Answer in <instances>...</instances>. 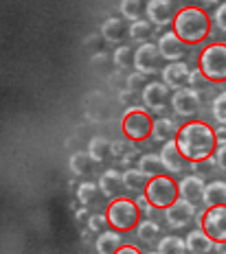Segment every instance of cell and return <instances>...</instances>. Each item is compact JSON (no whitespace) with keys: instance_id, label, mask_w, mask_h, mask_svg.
I'll return each instance as SVG.
<instances>
[{"instance_id":"1","label":"cell","mask_w":226,"mask_h":254,"mask_svg":"<svg viewBox=\"0 0 226 254\" xmlns=\"http://www.w3.org/2000/svg\"><path fill=\"white\" fill-rule=\"evenodd\" d=\"M176 145L180 153L189 162H200L213 158L215 149H218V136H215V127H211L204 121H187L185 125L178 127L176 134Z\"/></svg>"},{"instance_id":"2","label":"cell","mask_w":226,"mask_h":254,"mask_svg":"<svg viewBox=\"0 0 226 254\" xmlns=\"http://www.w3.org/2000/svg\"><path fill=\"white\" fill-rule=\"evenodd\" d=\"M171 26V31L182 40L185 46H198L211 35L213 20L202 7L189 4V7H182L176 11Z\"/></svg>"},{"instance_id":"3","label":"cell","mask_w":226,"mask_h":254,"mask_svg":"<svg viewBox=\"0 0 226 254\" xmlns=\"http://www.w3.org/2000/svg\"><path fill=\"white\" fill-rule=\"evenodd\" d=\"M198 68L211 83L226 81V42H211L198 55Z\"/></svg>"},{"instance_id":"4","label":"cell","mask_w":226,"mask_h":254,"mask_svg":"<svg viewBox=\"0 0 226 254\" xmlns=\"http://www.w3.org/2000/svg\"><path fill=\"white\" fill-rule=\"evenodd\" d=\"M151 129H154V119H151L150 110L132 105L123 112L121 119V131L130 142H143L151 138Z\"/></svg>"},{"instance_id":"5","label":"cell","mask_w":226,"mask_h":254,"mask_svg":"<svg viewBox=\"0 0 226 254\" xmlns=\"http://www.w3.org/2000/svg\"><path fill=\"white\" fill-rule=\"evenodd\" d=\"M106 217H108V226L119 232H130L136 230L141 221V210L136 206L134 199L130 197H114L106 208Z\"/></svg>"},{"instance_id":"6","label":"cell","mask_w":226,"mask_h":254,"mask_svg":"<svg viewBox=\"0 0 226 254\" xmlns=\"http://www.w3.org/2000/svg\"><path fill=\"white\" fill-rule=\"evenodd\" d=\"M143 195L150 199L154 208H160V210H165L167 206H171L180 197V193H178V182L171 176H165V173H160V176H156V178H150Z\"/></svg>"},{"instance_id":"7","label":"cell","mask_w":226,"mask_h":254,"mask_svg":"<svg viewBox=\"0 0 226 254\" xmlns=\"http://www.w3.org/2000/svg\"><path fill=\"white\" fill-rule=\"evenodd\" d=\"M196 219L200 228L207 232L215 243L226 241V204L207 206L202 213L196 215Z\"/></svg>"},{"instance_id":"8","label":"cell","mask_w":226,"mask_h":254,"mask_svg":"<svg viewBox=\"0 0 226 254\" xmlns=\"http://www.w3.org/2000/svg\"><path fill=\"white\" fill-rule=\"evenodd\" d=\"M200 105H202V97H200V92L191 86L176 90L173 97H171L173 112H176L178 116H182V119H191V116H196L200 112Z\"/></svg>"},{"instance_id":"9","label":"cell","mask_w":226,"mask_h":254,"mask_svg":"<svg viewBox=\"0 0 226 254\" xmlns=\"http://www.w3.org/2000/svg\"><path fill=\"white\" fill-rule=\"evenodd\" d=\"M160 51L151 42H143L139 49L134 51V70L143 72V75H154L160 70Z\"/></svg>"},{"instance_id":"10","label":"cell","mask_w":226,"mask_h":254,"mask_svg":"<svg viewBox=\"0 0 226 254\" xmlns=\"http://www.w3.org/2000/svg\"><path fill=\"white\" fill-rule=\"evenodd\" d=\"M165 219L169 224V228H185V226L191 224V219H196V206L187 199L178 197L171 206L165 208Z\"/></svg>"},{"instance_id":"11","label":"cell","mask_w":226,"mask_h":254,"mask_svg":"<svg viewBox=\"0 0 226 254\" xmlns=\"http://www.w3.org/2000/svg\"><path fill=\"white\" fill-rule=\"evenodd\" d=\"M189 72L191 68L187 66V62H169L167 66L160 68V79L169 90H180L189 86Z\"/></svg>"},{"instance_id":"12","label":"cell","mask_w":226,"mask_h":254,"mask_svg":"<svg viewBox=\"0 0 226 254\" xmlns=\"http://www.w3.org/2000/svg\"><path fill=\"white\" fill-rule=\"evenodd\" d=\"M204 189H207V182H204V176H200V173H189V176H185L178 182V193H180V197L191 202L193 206L202 204Z\"/></svg>"},{"instance_id":"13","label":"cell","mask_w":226,"mask_h":254,"mask_svg":"<svg viewBox=\"0 0 226 254\" xmlns=\"http://www.w3.org/2000/svg\"><path fill=\"white\" fill-rule=\"evenodd\" d=\"M156 46H158L160 57L165 62H182V57H185V51H187V46L182 44V40L178 38L173 31H165L162 35H158V42H156Z\"/></svg>"},{"instance_id":"14","label":"cell","mask_w":226,"mask_h":254,"mask_svg":"<svg viewBox=\"0 0 226 254\" xmlns=\"http://www.w3.org/2000/svg\"><path fill=\"white\" fill-rule=\"evenodd\" d=\"M145 13L151 24L167 26L173 22L176 7H173V0H150V2L145 4Z\"/></svg>"},{"instance_id":"15","label":"cell","mask_w":226,"mask_h":254,"mask_svg":"<svg viewBox=\"0 0 226 254\" xmlns=\"http://www.w3.org/2000/svg\"><path fill=\"white\" fill-rule=\"evenodd\" d=\"M141 99H143L147 110H154L158 112L167 105V99H169V88L162 81H150L147 86L141 90Z\"/></svg>"},{"instance_id":"16","label":"cell","mask_w":226,"mask_h":254,"mask_svg":"<svg viewBox=\"0 0 226 254\" xmlns=\"http://www.w3.org/2000/svg\"><path fill=\"white\" fill-rule=\"evenodd\" d=\"M160 160H162V167H165L167 173H171V176H178V173L185 171L187 167V158L180 153V149H178L176 140H169L162 145L160 149Z\"/></svg>"},{"instance_id":"17","label":"cell","mask_w":226,"mask_h":254,"mask_svg":"<svg viewBox=\"0 0 226 254\" xmlns=\"http://www.w3.org/2000/svg\"><path fill=\"white\" fill-rule=\"evenodd\" d=\"M185 243H187L189 254H211L215 250V241L202 228H196L189 232L185 237Z\"/></svg>"},{"instance_id":"18","label":"cell","mask_w":226,"mask_h":254,"mask_svg":"<svg viewBox=\"0 0 226 254\" xmlns=\"http://www.w3.org/2000/svg\"><path fill=\"white\" fill-rule=\"evenodd\" d=\"M128 33L130 29L125 24V18H119V15H110L106 22L101 24V38L106 42H112V44H119Z\"/></svg>"},{"instance_id":"19","label":"cell","mask_w":226,"mask_h":254,"mask_svg":"<svg viewBox=\"0 0 226 254\" xmlns=\"http://www.w3.org/2000/svg\"><path fill=\"white\" fill-rule=\"evenodd\" d=\"M123 246V239H121V232L110 228L99 232L97 241H94V252L97 254H117V250Z\"/></svg>"},{"instance_id":"20","label":"cell","mask_w":226,"mask_h":254,"mask_svg":"<svg viewBox=\"0 0 226 254\" xmlns=\"http://www.w3.org/2000/svg\"><path fill=\"white\" fill-rule=\"evenodd\" d=\"M123 187V173H119L117 169H108L101 173L99 178V190H101L106 197H117V193Z\"/></svg>"},{"instance_id":"21","label":"cell","mask_w":226,"mask_h":254,"mask_svg":"<svg viewBox=\"0 0 226 254\" xmlns=\"http://www.w3.org/2000/svg\"><path fill=\"white\" fill-rule=\"evenodd\" d=\"M178 134V125L173 123L171 119H167V116H160V119H154V129H151V138L156 142H160V145H165V142H169L176 138Z\"/></svg>"},{"instance_id":"22","label":"cell","mask_w":226,"mask_h":254,"mask_svg":"<svg viewBox=\"0 0 226 254\" xmlns=\"http://www.w3.org/2000/svg\"><path fill=\"white\" fill-rule=\"evenodd\" d=\"M202 204L204 206L226 204V180H213V182L207 184V189H204Z\"/></svg>"},{"instance_id":"23","label":"cell","mask_w":226,"mask_h":254,"mask_svg":"<svg viewBox=\"0 0 226 254\" xmlns=\"http://www.w3.org/2000/svg\"><path fill=\"white\" fill-rule=\"evenodd\" d=\"M147 182H150V178L145 176L143 171H141L139 167L136 169H125L123 171V187L130 190V193H145V187H147Z\"/></svg>"},{"instance_id":"24","label":"cell","mask_w":226,"mask_h":254,"mask_svg":"<svg viewBox=\"0 0 226 254\" xmlns=\"http://www.w3.org/2000/svg\"><path fill=\"white\" fill-rule=\"evenodd\" d=\"M112 142H110L106 136H92L90 140H88V156H90L92 162H103L106 158L112 153Z\"/></svg>"},{"instance_id":"25","label":"cell","mask_w":226,"mask_h":254,"mask_svg":"<svg viewBox=\"0 0 226 254\" xmlns=\"http://www.w3.org/2000/svg\"><path fill=\"white\" fill-rule=\"evenodd\" d=\"M139 169L147 178L160 176V173L165 171L162 160H160V153H143V156H139Z\"/></svg>"},{"instance_id":"26","label":"cell","mask_w":226,"mask_h":254,"mask_svg":"<svg viewBox=\"0 0 226 254\" xmlns=\"http://www.w3.org/2000/svg\"><path fill=\"white\" fill-rule=\"evenodd\" d=\"M160 254H189L187 252V243L182 237L178 235H167L162 237V239L158 241V248H156Z\"/></svg>"},{"instance_id":"27","label":"cell","mask_w":226,"mask_h":254,"mask_svg":"<svg viewBox=\"0 0 226 254\" xmlns=\"http://www.w3.org/2000/svg\"><path fill=\"white\" fill-rule=\"evenodd\" d=\"M158 232H160V226L156 224L154 219H150V217H147V219H141L139 226H136V237H139L143 243H151L156 237H158Z\"/></svg>"},{"instance_id":"28","label":"cell","mask_w":226,"mask_h":254,"mask_svg":"<svg viewBox=\"0 0 226 254\" xmlns=\"http://www.w3.org/2000/svg\"><path fill=\"white\" fill-rule=\"evenodd\" d=\"M119 9H121V18L134 22V20H139L141 13L145 11V4H143V0H121Z\"/></svg>"},{"instance_id":"29","label":"cell","mask_w":226,"mask_h":254,"mask_svg":"<svg viewBox=\"0 0 226 254\" xmlns=\"http://www.w3.org/2000/svg\"><path fill=\"white\" fill-rule=\"evenodd\" d=\"M151 31H154V24H151L147 18H139V20H134V22L130 24V38L143 42V40H147L151 35Z\"/></svg>"},{"instance_id":"30","label":"cell","mask_w":226,"mask_h":254,"mask_svg":"<svg viewBox=\"0 0 226 254\" xmlns=\"http://www.w3.org/2000/svg\"><path fill=\"white\" fill-rule=\"evenodd\" d=\"M112 64L119 70H128L130 66H134V51L130 46H119L112 55Z\"/></svg>"},{"instance_id":"31","label":"cell","mask_w":226,"mask_h":254,"mask_svg":"<svg viewBox=\"0 0 226 254\" xmlns=\"http://www.w3.org/2000/svg\"><path fill=\"white\" fill-rule=\"evenodd\" d=\"M90 156H88V151H77L71 156V171L75 173V176H86L88 169H90Z\"/></svg>"},{"instance_id":"32","label":"cell","mask_w":226,"mask_h":254,"mask_svg":"<svg viewBox=\"0 0 226 254\" xmlns=\"http://www.w3.org/2000/svg\"><path fill=\"white\" fill-rule=\"evenodd\" d=\"M97 190H99V184H94V182H81L79 187H77V202H79L81 206H88L94 199Z\"/></svg>"},{"instance_id":"33","label":"cell","mask_w":226,"mask_h":254,"mask_svg":"<svg viewBox=\"0 0 226 254\" xmlns=\"http://www.w3.org/2000/svg\"><path fill=\"white\" fill-rule=\"evenodd\" d=\"M211 114H213V119L218 121L220 125H226V90H224V92H220L218 97L213 99Z\"/></svg>"},{"instance_id":"34","label":"cell","mask_w":226,"mask_h":254,"mask_svg":"<svg viewBox=\"0 0 226 254\" xmlns=\"http://www.w3.org/2000/svg\"><path fill=\"white\" fill-rule=\"evenodd\" d=\"M125 86H128L130 92H141V90L147 86V79L143 72L134 70V72H130V75H125Z\"/></svg>"},{"instance_id":"35","label":"cell","mask_w":226,"mask_h":254,"mask_svg":"<svg viewBox=\"0 0 226 254\" xmlns=\"http://www.w3.org/2000/svg\"><path fill=\"white\" fill-rule=\"evenodd\" d=\"M108 228V217H106V213H94V215H90L88 217V230L90 232H103Z\"/></svg>"},{"instance_id":"36","label":"cell","mask_w":226,"mask_h":254,"mask_svg":"<svg viewBox=\"0 0 226 254\" xmlns=\"http://www.w3.org/2000/svg\"><path fill=\"white\" fill-rule=\"evenodd\" d=\"M213 160L218 165V169H222L226 173V140H218V149L213 153Z\"/></svg>"},{"instance_id":"37","label":"cell","mask_w":226,"mask_h":254,"mask_svg":"<svg viewBox=\"0 0 226 254\" xmlns=\"http://www.w3.org/2000/svg\"><path fill=\"white\" fill-rule=\"evenodd\" d=\"M213 22L218 24V29L222 31V33H226V0L222 4H218V9L213 11Z\"/></svg>"},{"instance_id":"38","label":"cell","mask_w":226,"mask_h":254,"mask_svg":"<svg viewBox=\"0 0 226 254\" xmlns=\"http://www.w3.org/2000/svg\"><path fill=\"white\" fill-rule=\"evenodd\" d=\"M134 202H136V206H139L141 215H147V217H150L151 213H154V206H151V202H150V199H147V197H145V195H143V193H141V195H139V197H136V199H134Z\"/></svg>"},{"instance_id":"39","label":"cell","mask_w":226,"mask_h":254,"mask_svg":"<svg viewBox=\"0 0 226 254\" xmlns=\"http://www.w3.org/2000/svg\"><path fill=\"white\" fill-rule=\"evenodd\" d=\"M125 142L123 140H114L112 142V147H110V149H112V156H119V158H123L125 156Z\"/></svg>"},{"instance_id":"40","label":"cell","mask_w":226,"mask_h":254,"mask_svg":"<svg viewBox=\"0 0 226 254\" xmlns=\"http://www.w3.org/2000/svg\"><path fill=\"white\" fill-rule=\"evenodd\" d=\"M117 254H143V252H141L134 243H123V246L117 250Z\"/></svg>"},{"instance_id":"41","label":"cell","mask_w":226,"mask_h":254,"mask_svg":"<svg viewBox=\"0 0 226 254\" xmlns=\"http://www.w3.org/2000/svg\"><path fill=\"white\" fill-rule=\"evenodd\" d=\"M202 79H204V75H202V72H200V68H196V70H191V72H189V86H196V83H200V81H202Z\"/></svg>"},{"instance_id":"42","label":"cell","mask_w":226,"mask_h":254,"mask_svg":"<svg viewBox=\"0 0 226 254\" xmlns=\"http://www.w3.org/2000/svg\"><path fill=\"white\" fill-rule=\"evenodd\" d=\"M215 136H218V140H226V125L218 127V129H215Z\"/></svg>"},{"instance_id":"43","label":"cell","mask_w":226,"mask_h":254,"mask_svg":"<svg viewBox=\"0 0 226 254\" xmlns=\"http://www.w3.org/2000/svg\"><path fill=\"white\" fill-rule=\"evenodd\" d=\"M86 215H88V208H86V206H83V208H79V210H77V213H75V217H77V221L86 219Z\"/></svg>"},{"instance_id":"44","label":"cell","mask_w":226,"mask_h":254,"mask_svg":"<svg viewBox=\"0 0 226 254\" xmlns=\"http://www.w3.org/2000/svg\"><path fill=\"white\" fill-rule=\"evenodd\" d=\"M215 250H218V254H226V241L215 243Z\"/></svg>"},{"instance_id":"45","label":"cell","mask_w":226,"mask_h":254,"mask_svg":"<svg viewBox=\"0 0 226 254\" xmlns=\"http://www.w3.org/2000/svg\"><path fill=\"white\" fill-rule=\"evenodd\" d=\"M200 2H204V4H215V2H220V0H200Z\"/></svg>"},{"instance_id":"46","label":"cell","mask_w":226,"mask_h":254,"mask_svg":"<svg viewBox=\"0 0 226 254\" xmlns=\"http://www.w3.org/2000/svg\"><path fill=\"white\" fill-rule=\"evenodd\" d=\"M145 254H160L158 250H154V252H145Z\"/></svg>"},{"instance_id":"47","label":"cell","mask_w":226,"mask_h":254,"mask_svg":"<svg viewBox=\"0 0 226 254\" xmlns=\"http://www.w3.org/2000/svg\"><path fill=\"white\" fill-rule=\"evenodd\" d=\"M211 254H213V252H211Z\"/></svg>"}]
</instances>
